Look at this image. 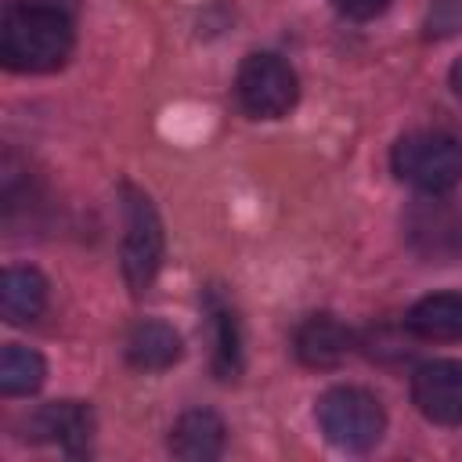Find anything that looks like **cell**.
I'll list each match as a JSON object with an SVG mask.
<instances>
[{"label":"cell","instance_id":"obj_1","mask_svg":"<svg viewBox=\"0 0 462 462\" xmlns=\"http://www.w3.org/2000/svg\"><path fill=\"white\" fill-rule=\"evenodd\" d=\"M72 51V22L51 4H14L4 14L0 58L14 72H51Z\"/></svg>","mask_w":462,"mask_h":462},{"label":"cell","instance_id":"obj_2","mask_svg":"<svg viewBox=\"0 0 462 462\" xmlns=\"http://www.w3.org/2000/svg\"><path fill=\"white\" fill-rule=\"evenodd\" d=\"M390 166L404 184L444 195L462 180V144L440 130H415L393 144Z\"/></svg>","mask_w":462,"mask_h":462},{"label":"cell","instance_id":"obj_3","mask_svg":"<svg viewBox=\"0 0 462 462\" xmlns=\"http://www.w3.org/2000/svg\"><path fill=\"white\" fill-rule=\"evenodd\" d=\"M318 426L328 444L343 451H368L383 440L386 411L379 397L361 386H332L318 401Z\"/></svg>","mask_w":462,"mask_h":462},{"label":"cell","instance_id":"obj_4","mask_svg":"<svg viewBox=\"0 0 462 462\" xmlns=\"http://www.w3.org/2000/svg\"><path fill=\"white\" fill-rule=\"evenodd\" d=\"M123 278L134 292H144L162 263V220L152 199L137 188H123Z\"/></svg>","mask_w":462,"mask_h":462},{"label":"cell","instance_id":"obj_5","mask_svg":"<svg viewBox=\"0 0 462 462\" xmlns=\"http://www.w3.org/2000/svg\"><path fill=\"white\" fill-rule=\"evenodd\" d=\"M235 94L242 101V108L256 119H282L289 116V108L300 97V83L296 72L278 58V54H249L238 65V79H235Z\"/></svg>","mask_w":462,"mask_h":462},{"label":"cell","instance_id":"obj_6","mask_svg":"<svg viewBox=\"0 0 462 462\" xmlns=\"http://www.w3.org/2000/svg\"><path fill=\"white\" fill-rule=\"evenodd\" d=\"M404 238L415 256L430 263H451L462 256V209L451 199L422 191L404 213Z\"/></svg>","mask_w":462,"mask_h":462},{"label":"cell","instance_id":"obj_7","mask_svg":"<svg viewBox=\"0 0 462 462\" xmlns=\"http://www.w3.org/2000/svg\"><path fill=\"white\" fill-rule=\"evenodd\" d=\"M415 408L437 426L462 422V361H430L411 375Z\"/></svg>","mask_w":462,"mask_h":462},{"label":"cell","instance_id":"obj_8","mask_svg":"<svg viewBox=\"0 0 462 462\" xmlns=\"http://www.w3.org/2000/svg\"><path fill=\"white\" fill-rule=\"evenodd\" d=\"M29 433L32 440H51L69 455H83L94 437V415L79 401H54L29 419Z\"/></svg>","mask_w":462,"mask_h":462},{"label":"cell","instance_id":"obj_9","mask_svg":"<svg viewBox=\"0 0 462 462\" xmlns=\"http://www.w3.org/2000/svg\"><path fill=\"white\" fill-rule=\"evenodd\" d=\"M350 328L332 314H310L296 328V357L307 368H336L350 354Z\"/></svg>","mask_w":462,"mask_h":462},{"label":"cell","instance_id":"obj_10","mask_svg":"<svg viewBox=\"0 0 462 462\" xmlns=\"http://www.w3.org/2000/svg\"><path fill=\"white\" fill-rule=\"evenodd\" d=\"M224 419L209 408H191L184 411L173 430H170V451L184 462H209L224 451Z\"/></svg>","mask_w":462,"mask_h":462},{"label":"cell","instance_id":"obj_11","mask_svg":"<svg viewBox=\"0 0 462 462\" xmlns=\"http://www.w3.org/2000/svg\"><path fill=\"white\" fill-rule=\"evenodd\" d=\"M408 332L430 343H451L462 339V292H433L426 300H419L408 318H404Z\"/></svg>","mask_w":462,"mask_h":462},{"label":"cell","instance_id":"obj_12","mask_svg":"<svg viewBox=\"0 0 462 462\" xmlns=\"http://www.w3.org/2000/svg\"><path fill=\"white\" fill-rule=\"evenodd\" d=\"M47 307V282L32 267H7L0 278V314L7 325H25Z\"/></svg>","mask_w":462,"mask_h":462},{"label":"cell","instance_id":"obj_13","mask_svg":"<svg viewBox=\"0 0 462 462\" xmlns=\"http://www.w3.org/2000/svg\"><path fill=\"white\" fill-rule=\"evenodd\" d=\"M180 357V336L166 321H141L126 339V361L141 372H162Z\"/></svg>","mask_w":462,"mask_h":462},{"label":"cell","instance_id":"obj_14","mask_svg":"<svg viewBox=\"0 0 462 462\" xmlns=\"http://www.w3.org/2000/svg\"><path fill=\"white\" fill-rule=\"evenodd\" d=\"M206 314L213 325V372L220 379H235L242 372V328L227 300L220 292H206Z\"/></svg>","mask_w":462,"mask_h":462},{"label":"cell","instance_id":"obj_15","mask_svg":"<svg viewBox=\"0 0 462 462\" xmlns=\"http://www.w3.org/2000/svg\"><path fill=\"white\" fill-rule=\"evenodd\" d=\"M43 375H47V365L36 350L18 346V343H7L0 350V393L4 397H22V393L40 390Z\"/></svg>","mask_w":462,"mask_h":462},{"label":"cell","instance_id":"obj_16","mask_svg":"<svg viewBox=\"0 0 462 462\" xmlns=\"http://www.w3.org/2000/svg\"><path fill=\"white\" fill-rule=\"evenodd\" d=\"M332 7L354 22H368V18L383 14L390 7V0H332Z\"/></svg>","mask_w":462,"mask_h":462},{"label":"cell","instance_id":"obj_17","mask_svg":"<svg viewBox=\"0 0 462 462\" xmlns=\"http://www.w3.org/2000/svg\"><path fill=\"white\" fill-rule=\"evenodd\" d=\"M451 90H455V94L462 97V58H458V61L451 65Z\"/></svg>","mask_w":462,"mask_h":462}]
</instances>
